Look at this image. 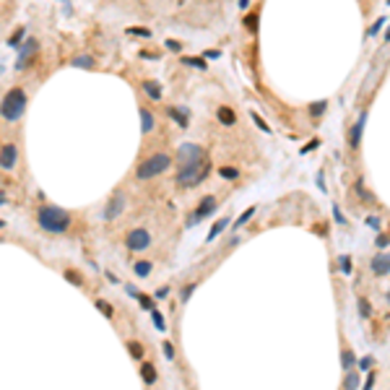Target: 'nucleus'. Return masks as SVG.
Masks as SVG:
<instances>
[{
    "mask_svg": "<svg viewBox=\"0 0 390 390\" xmlns=\"http://www.w3.org/2000/svg\"><path fill=\"white\" fill-rule=\"evenodd\" d=\"M244 26L255 31V26H258V19H255V16H244Z\"/></svg>",
    "mask_w": 390,
    "mask_h": 390,
    "instance_id": "obj_43",
    "label": "nucleus"
},
{
    "mask_svg": "<svg viewBox=\"0 0 390 390\" xmlns=\"http://www.w3.org/2000/svg\"><path fill=\"white\" fill-rule=\"evenodd\" d=\"M169 294V286H161L159 292H156V299H161V297H167Z\"/></svg>",
    "mask_w": 390,
    "mask_h": 390,
    "instance_id": "obj_51",
    "label": "nucleus"
},
{
    "mask_svg": "<svg viewBox=\"0 0 390 390\" xmlns=\"http://www.w3.org/2000/svg\"><path fill=\"white\" fill-rule=\"evenodd\" d=\"M385 42L390 44V29H388V34H385Z\"/></svg>",
    "mask_w": 390,
    "mask_h": 390,
    "instance_id": "obj_52",
    "label": "nucleus"
},
{
    "mask_svg": "<svg viewBox=\"0 0 390 390\" xmlns=\"http://www.w3.org/2000/svg\"><path fill=\"white\" fill-rule=\"evenodd\" d=\"M169 164H172L169 153H161V151H159V153H151L149 159H143L141 164H138V169H135V177H138V180H151V177L161 175V172H167Z\"/></svg>",
    "mask_w": 390,
    "mask_h": 390,
    "instance_id": "obj_4",
    "label": "nucleus"
},
{
    "mask_svg": "<svg viewBox=\"0 0 390 390\" xmlns=\"http://www.w3.org/2000/svg\"><path fill=\"white\" fill-rule=\"evenodd\" d=\"M375 244H377L380 250H383V247H388V244H390V237H388V234H380V237L375 240Z\"/></svg>",
    "mask_w": 390,
    "mask_h": 390,
    "instance_id": "obj_40",
    "label": "nucleus"
},
{
    "mask_svg": "<svg viewBox=\"0 0 390 390\" xmlns=\"http://www.w3.org/2000/svg\"><path fill=\"white\" fill-rule=\"evenodd\" d=\"M354 364H357V357H354V351H351V349H343V351H341V367L346 369V372H351Z\"/></svg>",
    "mask_w": 390,
    "mask_h": 390,
    "instance_id": "obj_21",
    "label": "nucleus"
},
{
    "mask_svg": "<svg viewBox=\"0 0 390 390\" xmlns=\"http://www.w3.org/2000/svg\"><path fill=\"white\" fill-rule=\"evenodd\" d=\"M122 211H125V195L122 193H115L110 201H107V206H104V221H115L117 216H122Z\"/></svg>",
    "mask_w": 390,
    "mask_h": 390,
    "instance_id": "obj_7",
    "label": "nucleus"
},
{
    "mask_svg": "<svg viewBox=\"0 0 390 390\" xmlns=\"http://www.w3.org/2000/svg\"><path fill=\"white\" fill-rule=\"evenodd\" d=\"M383 26H385V16H380V19H377L375 24H372V26H369V31H367V37H377V34H380V29H383Z\"/></svg>",
    "mask_w": 390,
    "mask_h": 390,
    "instance_id": "obj_29",
    "label": "nucleus"
},
{
    "mask_svg": "<svg viewBox=\"0 0 390 390\" xmlns=\"http://www.w3.org/2000/svg\"><path fill=\"white\" fill-rule=\"evenodd\" d=\"M333 216H335V221H338V224H346V216L341 213V208H338V206H333Z\"/></svg>",
    "mask_w": 390,
    "mask_h": 390,
    "instance_id": "obj_44",
    "label": "nucleus"
},
{
    "mask_svg": "<svg viewBox=\"0 0 390 390\" xmlns=\"http://www.w3.org/2000/svg\"><path fill=\"white\" fill-rule=\"evenodd\" d=\"M250 117H252V122H255V125H258V128H260L263 133H270V125H268L266 120H263V117H260L258 112H250Z\"/></svg>",
    "mask_w": 390,
    "mask_h": 390,
    "instance_id": "obj_27",
    "label": "nucleus"
},
{
    "mask_svg": "<svg viewBox=\"0 0 390 390\" xmlns=\"http://www.w3.org/2000/svg\"><path fill=\"white\" fill-rule=\"evenodd\" d=\"M317 187H320L323 193H328V185H325V177H323V172L317 175Z\"/></svg>",
    "mask_w": 390,
    "mask_h": 390,
    "instance_id": "obj_45",
    "label": "nucleus"
},
{
    "mask_svg": "<svg viewBox=\"0 0 390 390\" xmlns=\"http://www.w3.org/2000/svg\"><path fill=\"white\" fill-rule=\"evenodd\" d=\"M128 34H135V37H151V29H146V26H130L128 29Z\"/></svg>",
    "mask_w": 390,
    "mask_h": 390,
    "instance_id": "obj_31",
    "label": "nucleus"
},
{
    "mask_svg": "<svg viewBox=\"0 0 390 390\" xmlns=\"http://www.w3.org/2000/svg\"><path fill=\"white\" fill-rule=\"evenodd\" d=\"M34 52H37V39L31 37V39H26L21 47H19V60H16V68L24 70V68H26V60H29Z\"/></svg>",
    "mask_w": 390,
    "mask_h": 390,
    "instance_id": "obj_9",
    "label": "nucleus"
},
{
    "mask_svg": "<svg viewBox=\"0 0 390 390\" xmlns=\"http://www.w3.org/2000/svg\"><path fill=\"white\" fill-rule=\"evenodd\" d=\"M198 289V284H187V286H182V294H180V302H190V297H193V292Z\"/></svg>",
    "mask_w": 390,
    "mask_h": 390,
    "instance_id": "obj_28",
    "label": "nucleus"
},
{
    "mask_svg": "<svg viewBox=\"0 0 390 390\" xmlns=\"http://www.w3.org/2000/svg\"><path fill=\"white\" fill-rule=\"evenodd\" d=\"M141 86H143V91H146L149 99H156V102L161 99V86L156 84V81H143Z\"/></svg>",
    "mask_w": 390,
    "mask_h": 390,
    "instance_id": "obj_16",
    "label": "nucleus"
},
{
    "mask_svg": "<svg viewBox=\"0 0 390 390\" xmlns=\"http://www.w3.org/2000/svg\"><path fill=\"white\" fill-rule=\"evenodd\" d=\"M357 193H359V198H361V201H367V203H375V195H372L369 190H364V187H361V182H357Z\"/></svg>",
    "mask_w": 390,
    "mask_h": 390,
    "instance_id": "obj_32",
    "label": "nucleus"
},
{
    "mask_svg": "<svg viewBox=\"0 0 390 390\" xmlns=\"http://www.w3.org/2000/svg\"><path fill=\"white\" fill-rule=\"evenodd\" d=\"M16 159H19V149H16L13 143H5L3 156H0V167H3V172H11L16 167Z\"/></svg>",
    "mask_w": 390,
    "mask_h": 390,
    "instance_id": "obj_10",
    "label": "nucleus"
},
{
    "mask_svg": "<svg viewBox=\"0 0 390 390\" xmlns=\"http://www.w3.org/2000/svg\"><path fill=\"white\" fill-rule=\"evenodd\" d=\"M26 112V94L24 89H8L3 94V104H0V115L8 122L21 120V115Z\"/></svg>",
    "mask_w": 390,
    "mask_h": 390,
    "instance_id": "obj_3",
    "label": "nucleus"
},
{
    "mask_svg": "<svg viewBox=\"0 0 390 390\" xmlns=\"http://www.w3.org/2000/svg\"><path fill=\"white\" fill-rule=\"evenodd\" d=\"M151 270H153V263L151 260H135L133 263V273L138 276V278H149Z\"/></svg>",
    "mask_w": 390,
    "mask_h": 390,
    "instance_id": "obj_12",
    "label": "nucleus"
},
{
    "mask_svg": "<svg viewBox=\"0 0 390 390\" xmlns=\"http://www.w3.org/2000/svg\"><path fill=\"white\" fill-rule=\"evenodd\" d=\"M367 224L372 226V229H380V219H377V216H369V219H367Z\"/></svg>",
    "mask_w": 390,
    "mask_h": 390,
    "instance_id": "obj_48",
    "label": "nucleus"
},
{
    "mask_svg": "<svg viewBox=\"0 0 390 390\" xmlns=\"http://www.w3.org/2000/svg\"><path fill=\"white\" fill-rule=\"evenodd\" d=\"M343 388H346V390H357V388H359V375H357V372H346Z\"/></svg>",
    "mask_w": 390,
    "mask_h": 390,
    "instance_id": "obj_24",
    "label": "nucleus"
},
{
    "mask_svg": "<svg viewBox=\"0 0 390 390\" xmlns=\"http://www.w3.org/2000/svg\"><path fill=\"white\" fill-rule=\"evenodd\" d=\"M364 125H367V112H361L359 120L354 122V128L349 130V146H351V149H359V143H361V130H364Z\"/></svg>",
    "mask_w": 390,
    "mask_h": 390,
    "instance_id": "obj_11",
    "label": "nucleus"
},
{
    "mask_svg": "<svg viewBox=\"0 0 390 390\" xmlns=\"http://www.w3.org/2000/svg\"><path fill=\"white\" fill-rule=\"evenodd\" d=\"M153 125H156V120H153L151 110H141V133H151Z\"/></svg>",
    "mask_w": 390,
    "mask_h": 390,
    "instance_id": "obj_19",
    "label": "nucleus"
},
{
    "mask_svg": "<svg viewBox=\"0 0 390 390\" xmlns=\"http://www.w3.org/2000/svg\"><path fill=\"white\" fill-rule=\"evenodd\" d=\"M125 244H128V250H133V252L146 250L151 244V232L149 229H133L128 237H125Z\"/></svg>",
    "mask_w": 390,
    "mask_h": 390,
    "instance_id": "obj_6",
    "label": "nucleus"
},
{
    "mask_svg": "<svg viewBox=\"0 0 390 390\" xmlns=\"http://www.w3.org/2000/svg\"><path fill=\"white\" fill-rule=\"evenodd\" d=\"M65 278L70 281V284H76V286L84 284V281H81V273H78V270H65Z\"/></svg>",
    "mask_w": 390,
    "mask_h": 390,
    "instance_id": "obj_35",
    "label": "nucleus"
},
{
    "mask_svg": "<svg viewBox=\"0 0 390 390\" xmlns=\"http://www.w3.org/2000/svg\"><path fill=\"white\" fill-rule=\"evenodd\" d=\"M388 302H390V292H388Z\"/></svg>",
    "mask_w": 390,
    "mask_h": 390,
    "instance_id": "obj_53",
    "label": "nucleus"
},
{
    "mask_svg": "<svg viewBox=\"0 0 390 390\" xmlns=\"http://www.w3.org/2000/svg\"><path fill=\"white\" fill-rule=\"evenodd\" d=\"M317 146H320V141L315 138V141H310V143H307V146L302 149V153H307V151H312V149H317Z\"/></svg>",
    "mask_w": 390,
    "mask_h": 390,
    "instance_id": "obj_46",
    "label": "nucleus"
},
{
    "mask_svg": "<svg viewBox=\"0 0 390 390\" xmlns=\"http://www.w3.org/2000/svg\"><path fill=\"white\" fill-rule=\"evenodd\" d=\"M167 112H169L172 120H177L180 128H187V122H190V112H187V110H177V107H169Z\"/></svg>",
    "mask_w": 390,
    "mask_h": 390,
    "instance_id": "obj_14",
    "label": "nucleus"
},
{
    "mask_svg": "<svg viewBox=\"0 0 390 390\" xmlns=\"http://www.w3.org/2000/svg\"><path fill=\"white\" fill-rule=\"evenodd\" d=\"M151 323L156 325V330H161V333L167 330V323H164V317H161V312H159V310H151Z\"/></svg>",
    "mask_w": 390,
    "mask_h": 390,
    "instance_id": "obj_25",
    "label": "nucleus"
},
{
    "mask_svg": "<svg viewBox=\"0 0 390 390\" xmlns=\"http://www.w3.org/2000/svg\"><path fill=\"white\" fill-rule=\"evenodd\" d=\"M138 302H141V307H143V310H153V302H151V297L141 294V297H138Z\"/></svg>",
    "mask_w": 390,
    "mask_h": 390,
    "instance_id": "obj_39",
    "label": "nucleus"
},
{
    "mask_svg": "<svg viewBox=\"0 0 390 390\" xmlns=\"http://www.w3.org/2000/svg\"><path fill=\"white\" fill-rule=\"evenodd\" d=\"M141 377H143V383H146V385L156 383V369H153L151 361H143V364H141Z\"/></svg>",
    "mask_w": 390,
    "mask_h": 390,
    "instance_id": "obj_15",
    "label": "nucleus"
},
{
    "mask_svg": "<svg viewBox=\"0 0 390 390\" xmlns=\"http://www.w3.org/2000/svg\"><path fill=\"white\" fill-rule=\"evenodd\" d=\"M164 47H169L172 52H180V50H182V44L175 42V39H167V42H164Z\"/></svg>",
    "mask_w": 390,
    "mask_h": 390,
    "instance_id": "obj_42",
    "label": "nucleus"
},
{
    "mask_svg": "<svg viewBox=\"0 0 390 390\" xmlns=\"http://www.w3.org/2000/svg\"><path fill=\"white\" fill-rule=\"evenodd\" d=\"M203 58H221V50H206Z\"/></svg>",
    "mask_w": 390,
    "mask_h": 390,
    "instance_id": "obj_47",
    "label": "nucleus"
},
{
    "mask_svg": "<svg viewBox=\"0 0 390 390\" xmlns=\"http://www.w3.org/2000/svg\"><path fill=\"white\" fill-rule=\"evenodd\" d=\"M229 221H232V219H226V216H224V219H219V221H216V224L211 226V232H208L206 242H213V240H216V237H219V234L226 229V226H229Z\"/></svg>",
    "mask_w": 390,
    "mask_h": 390,
    "instance_id": "obj_17",
    "label": "nucleus"
},
{
    "mask_svg": "<svg viewBox=\"0 0 390 390\" xmlns=\"http://www.w3.org/2000/svg\"><path fill=\"white\" fill-rule=\"evenodd\" d=\"M125 292H128L130 297H141V292H138V289H135L133 284H128V286H125Z\"/></svg>",
    "mask_w": 390,
    "mask_h": 390,
    "instance_id": "obj_49",
    "label": "nucleus"
},
{
    "mask_svg": "<svg viewBox=\"0 0 390 390\" xmlns=\"http://www.w3.org/2000/svg\"><path fill=\"white\" fill-rule=\"evenodd\" d=\"M325 110H328V102H325V99H320V102H310V104H307V112H310L312 117H323V115H325Z\"/></svg>",
    "mask_w": 390,
    "mask_h": 390,
    "instance_id": "obj_20",
    "label": "nucleus"
},
{
    "mask_svg": "<svg viewBox=\"0 0 390 390\" xmlns=\"http://www.w3.org/2000/svg\"><path fill=\"white\" fill-rule=\"evenodd\" d=\"M128 351H130V357H135V359H141V357H143L141 343H135V341H128Z\"/></svg>",
    "mask_w": 390,
    "mask_h": 390,
    "instance_id": "obj_34",
    "label": "nucleus"
},
{
    "mask_svg": "<svg viewBox=\"0 0 390 390\" xmlns=\"http://www.w3.org/2000/svg\"><path fill=\"white\" fill-rule=\"evenodd\" d=\"M24 34H26L24 29H19V31H16V34H13V37H11V39H8V47H16V44H19V42L24 39Z\"/></svg>",
    "mask_w": 390,
    "mask_h": 390,
    "instance_id": "obj_38",
    "label": "nucleus"
},
{
    "mask_svg": "<svg viewBox=\"0 0 390 390\" xmlns=\"http://www.w3.org/2000/svg\"><path fill=\"white\" fill-rule=\"evenodd\" d=\"M70 65H73V68H86V70H94L96 60H94L91 55H78V58H73V60H70Z\"/></svg>",
    "mask_w": 390,
    "mask_h": 390,
    "instance_id": "obj_18",
    "label": "nucleus"
},
{
    "mask_svg": "<svg viewBox=\"0 0 390 390\" xmlns=\"http://www.w3.org/2000/svg\"><path fill=\"white\" fill-rule=\"evenodd\" d=\"M216 117H219V122L226 125V128H232V125L237 122V115H234V110H229V107H219Z\"/></svg>",
    "mask_w": 390,
    "mask_h": 390,
    "instance_id": "obj_13",
    "label": "nucleus"
},
{
    "mask_svg": "<svg viewBox=\"0 0 390 390\" xmlns=\"http://www.w3.org/2000/svg\"><path fill=\"white\" fill-rule=\"evenodd\" d=\"M252 216H255V206H250L247 211H242V213H240V219L234 221V229H240V226H244V224H247V221L252 219Z\"/></svg>",
    "mask_w": 390,
    "mask_h": 390,
    "instance_id": "obj_23",
    "label": "nucleus"
},
{
    "mask_svg": "<svg viewBox=\"0 0 390 390\" xmlns=\"http://www.w3.org/2000/svg\"><path fill=\"white\" fill-rule=\"evenodd\" d=\"M37 224L47 234H65L70 229V213L60 206H42L37 211Z\"/></svg>",
    "mask_w": 390,
    "mask_h": 390,
    "instance_id": "obj_2",
    "label": "nucleus"
},
{
    "mask_svg": "<svg viewBox=\"0 0 390 390\" xmlns=\"http://www.w3.org/2000/svg\"><path fill=\"white\" fill-rule=\"evenodd\" d=\"M182 65L198 68V70H208V65H206V58H182Z\"/></svg>",
    "mask_w": 390,
    "mask_h": 390,
    "instance_id": "obj_22",
    "label": "nucleus"
},
{
    "mask_svg": "<svg viewBox=\"0 0 390 390\" xmlns=\"http://www.w3.org/2000/svg\"><path fill=\"white\" fill-rule=\"evenodd\" d=\"M369 268H372V273H375L377 278H385L390 273V252H380V255H375L372 263H369Z\"/></svg>",
    "mask_w": 390,
    "mask_h": 390,
    "instance_id": "obj_8",
    "label": "nucleus"
},
{
    "mask_svg": "<svg viewBox=\"0 0 390 390\" xmlns=\"http://www.w3.org/2000/svg\"><path fill=\"white\" fill-rule=\"evenodd\" d=\"M357 310H359V315H361V317H364V320H367V317L372 315V307H369V302H367V299H364V297H361V299H359V302H357Z\"/></svg>",
    "mask_w": 390,
    "mask_h": 390,
    "instance_id": "obj_26",
    "label": "nucleus"
},
{
    "mask_svg": "<svg viewBox=\"0 0 390 390\" xmlns=\"http://www.w3.org/2000/svg\"><path fill=\"white\" fill-rule=\"evenodd\" d=\"M96 307H99V310H102L107 317H112V315H115V310H112V307L107 304V302H102V299H96Z\"/></svg>",
    "mask_w": 390,
    "mask_h": 390,
    "instance_id": "obj_37",
    "label": "nucleus"
},
{
    "mask_svg": "<svg viewBox=\"0 0 390 390\" xmlns=\"http://www.w3.org/2000/svg\"><path fill=\"white\" fill-rule=\"evenodd\" d=\"M177 185L180 187H195L208 175V159L198 143H182L177 146Z\"/></svg>",
    "mask_w": 390,
    "mask_h": 390,
    "instance_id": "obj_1",
    "label": "nucleus"
},
{
    "mask_svg": "<svg viewBox=\"0 0 390 390\" xmlns=\"http://www.w3.org/2000/svg\"><path fill=\"white\" fill-rule=\"evenodd\" d=\"M338 266H341V270H343V276H351V258H349V255H341V258H338Z\"/></svg>",
    "mask_w": 390,
    "mask_h": 390,
    "instance_id": "obj_30",
    "label": "nucleus"
},
{
    "mask_svg": "<svg viewBox=\"0 0 390 390\" xmlns=\"http://www.w3.org/2000/svg\"><path fill=\"white\" fill-rule=\"evenodd\" d=\"M213 211H216V198H213V195H206L203 201H201V206H198L195 211L190 213V219L185 221V226H187V229H193L195 224H201L206 216H211Z\"/></svg>",
    "mask_w": 390,
    "mask_h": 390,
    "instance_id": "obj_5",
    "label": "nucleus"
},
{
    "mask_svg": "<svg viewBox=\"0 0 390 390\" xmlns=\"http://www.w3.org/2000/svg\"><path fill=\"white\" fill-rule=\"evenodd\" d=\"M388 5H390V0H388Z\"/></svg>",
    "mask_w": 390,
    "mask_h": 390,
    "instance_id": "obj_54",
    "label": "nucleus"
},
{
    "mask_svg": "<svg viewBox=\"0 0 390 390\" xmlns=\"http://www.w3.org/2000/svg\"><path fill=\"white\" fill-rule=\"evenodd\" d=\"M219 175H221L224 180H237V177H240V172H237V169H232V167H221V169H219Z\"/></svg>",
    "mask_w": 390,
    "mask_h": 390,
    "instance_id": "obj_33",
    "label": "nucleus"
},
{
    "mask_svg": "<svg viewBox=\"0 0 390 390\" xmlns=\"http://www.w3.org/2000/svg\"><path fill=\"white\" fill-rule=\"evenodd\" d=\"M372 388H375V375L369 372V375H367V385H364V390H372Z\"/></svg>",
    "mask_w": 390,
    "mask_h": 390,
    "instance_id": "obj_50",
    "label": "nucleus"
},
{
    "mask_svg": "<svg viewBox=\"0 0 390 390\" xmlns=\"http://www.w3.org/2000/svg\"><path fill=\"white\" fill-rule=\"evenodd\" d=\"M161 349H164V357H167L169 361L175 359V346H172V341H164V343H161Z\"/></svg>",
    "mask_w": 390,
    "mask_h": 390,
    "instance_id": "obj_36",
    "label": "nucleus"
},
{
    "mask_svg": "<svg viewBox=\"0 0 390 390\" xmlns=\"http://www.w3.org/2000/svg\"><path fill=\"white\" fill-rule=\"evenodd\" d=\"M372 361H375L372 357H364V359H359V369H361V372H367V369L372 367Z\"/></svg>",
    "mask_w": 390,
    "mask_h": 390,
    "instance_id": "obj_41",
    "label": "nucleus"
}]
</instances>
